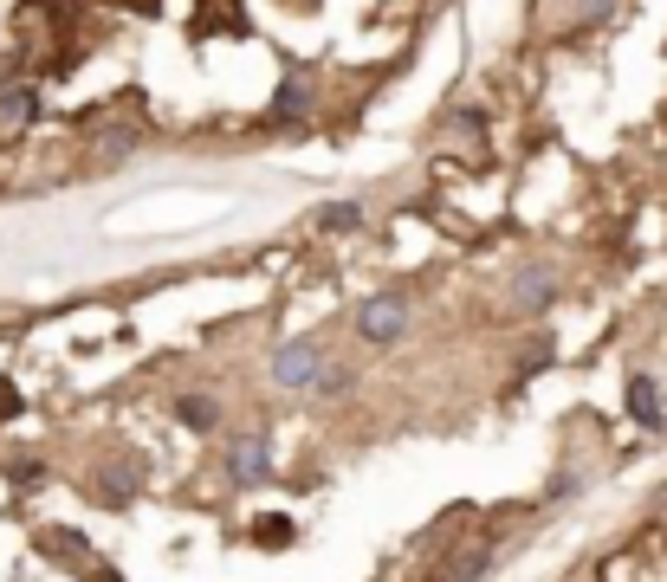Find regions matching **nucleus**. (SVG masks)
I'll list each match as a JSON object with an SVG mask.
<instances>
[{
  "label": "nucleus",
  "instance_id": "f257e3e1",
  "mask_svg": "<svg viewBox=\"0 0 667 582\" xmlns=\"http://www.w3.org/2000/svg\"><path fill=\"white\" fill-rule=\"evenodd\" d=\"M402 317H408V304L396 298V291H383V298H370V304H363L357 330H363V337H370V343H389V337H396V330H402Z\"/></svg>",
  "mask_w": 667,
  "mask_h": 582
},
{
  "label": "nucleus",
  "instance_id": "f03ea898",
  "mask_svg": "<svg viewBox=\"0 0 667 582\" xmlns=\"http://www.w3.org/2000/svg\"><path fill=\"white\" fill-rule=\"evenodd\" d=\"M272 376H279L285 388L311 382V376H318V350H311V343H285V350L272 356Z\"/></svg>",
  "mask_w": 667,
  "mask_h": 582
},
{
  "label": "nucleus",
  "instance_id": "7ed1b4c3",
  "mask_svg": "<svg viewBox=\"0 0 667 582\" xmlns=\"http://www.w3.org/2000/svg\"><path fill=\"white\" fill-rule=\"evenodd\" d=\"M33 117H39L33 85H7L0 91V123H7V130H20V123H33Z\"/></svg>",
  "mask_w": 667,
  "mask_h": 582
},
{
  "label": "nucleus",
  "instance_id": "20e7f679",
  "mask_svg": "<svg viewBox=\"0 0 667 582\" xmlns=\"http://www.w3.org/2000/svg\"><path fill=\"white\" fill-rule=\"evenodd\" d=\"M227 466H234L240 485H260L266 479V447H260V440H240V447L227 453Z\"/></svg>",
  "mask_w": 667,
  "mask_h": 582
},
{
  "label": "nucleus",
  "instance_id": "39448f33",
  "mask_svg": "<svg viewBox=\"0 0 667 582\" xmlns=\"http://www.w3.org/2000/svg\"><path fill=\"white\" fill-rule=\"evenodd\" d=\"M629 408H635V421L655 427V421H661V395H655V382H635V388H629Z\"/></svg>",
  "mask_w": 667,
  "mask_h": 582
},
{
  "label": "nucleus",
  "instance_id": "423d86ee",
  "mask_svg": "<svg viewBox=\"0 0 667 582\" xmlns=\"http://www.w3.org/2000/svg\"><path fill=\"white\" fill-rule=\"evenodd\" d=\"M357 220H363V207H357V201H331V207L318 214V227H331V233H350Z\"/></svg>",
  "mask_w": 667,
  "mask_h": 582
},
{
  "label": "nucleus",
  "instance_id": "0eeeda50",
  "mask_svg": "<svg viewBox=\"0 0 667 582\" xmlns=\"http://www.w3.org/2000/svg\"><path fill=\"white\" fill-rule=\"evenodd\" d=\"M544 298H551V291H544V279H538V272H532V279H525V298H519V304H525V311H538V304H544Z\"/></svg>",
  "mask_w": 667,
  "mask_h": 582
}]
</instances>
